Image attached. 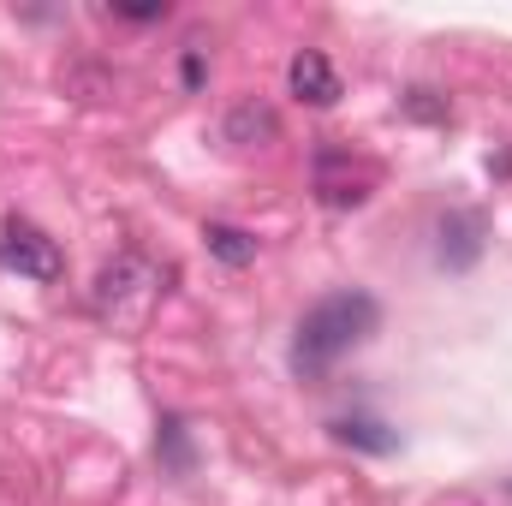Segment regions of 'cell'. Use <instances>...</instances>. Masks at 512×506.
Here are the masks:
<instances>
[{
	"label": "cell",
	"instance_id": "6da1fadb",
	"mask_svg": "<svg viewBox=\"0 0 512 506\" xmlns=\"http://www.w3.org/2000/svg\"><path fill=\"white\" fill-rule=\"evenodd\" d=\"M376 322H382V304H376L370 292H358V286L328 292L322 304L304 310V322H298V334H292V370H298V376L334 370L352 346H364V340L376 334Z\"/></svg>",
	"mask_w": 512,
	"mask_h": 506
},
{
	"label": "cell",
	"instance_id": "7a4b0ae2",
	"mask_svg": "<svg viewBox=\"0 0 512 506\" xmlns=\"http://www.w3.org/2000/svg\"><path fill=\"white\" fill-rule=\"evenodd\" d=\"M0 262H6L12 274H24V280H60V245H54L42 227L18 221V215L0 227Z\"/></svg>",
	"mask_w": 512,
	"mask_h": 506
},
{
	"label": "cell",
	"instance_id": "3957f363",
	"mask_svg": "<svg viewBox=\"0 0 512 506\" xmlns=\"http://www.w3.org/2000/svg\"><path fill=\"white\" fill-rule=\"evenodd\" d=\"M286 84H292V96H298L304 108H334V102H340V72H334V60H328V54H316V48L292 54Z\"/></svg>",
	"mask_w": 512,
	"mask_h": 506
},
{
	"label": "cell",
	"instance_id": "277c9868",
	"mask_svg": "<svg viewBox=\"0 0 512 506\" xmlns=\"http://www.w3.org/2000/svg\"><path fill=\"white\" fill-rule=\"evenodd\" d=\"M477 256H483V215H471V209L447 215L441 221V262L447 268H471Z\"/></svg>",
	"mask_w": 512,
	"mask_h": 506
},
{
	"label": "cell",
	"instance_id": "5b68a950",
	"mask_svg": "<svg viewBox=\"0 0 512 506\" xmlns=\"http://www.w3.org/2000/svg\"><path fill=\"white\" fill-rule=\"evenodd\" d=\"M328 429H334V441L364 447V453H393V447H399V435H382V423H376V417H334Z\"/></svg>",
	"mask_w": 512,
	"mask_h": 506
},
{
	"label": "cell",
	"instance_id": "8992f818",
	"mask_svg": "<svg viewBox=\"0 0 512 506\" xmlns=\"http://www.w3.org/2000/svg\"><path fill=\"white\" fill-rule=\"evenodd\" d=\"M203 239H209V251L221 256L227 268H245V262H256V239L245 233V227H227V221H215Z\"/></svg>",
	"mask_w": 512,
	"mask_h": 506
},
{
	"label": "cell",
	"instance_id": "52a82bcc",
	"mask_svg": "<svg viewBox=\"0 0 512 506\" xmlns=\"http://www.w3.org/2000/svg\"><path fill=\"white\" fill-rule=\"evenodd\" d=\"M274 131H280V120L268 108H256V102L233 108V120H227V137L233 143H274Z\"/></svg>",
	"mask_w": 512,
	"mask_h": 506
},
{
	"label": "cell",
	"instance_id": "ba28073f",
	"mask_svg": "<svg viewBox=\"0 0 512 506\" xmlns=\"http://www.w3.org/2000/svg\"><path fill=\"white\" fill-rule=\"evenodd\" d=\"M405 114L411 120H447V102H435V90H411L405 96Z\"/></svg>",
	"mask_w": 512,
	"mask_h": 506
},
{
	"label": "cell",
	"instance_id": "9c48e42d",
	"mask_svg": "<svg viewBox=\"0 0 512 506\" xmlns=\"http://www.w3.org/2000/svg\"><path fill=\"white\" fill-rule=\"evenodd\" d=\"M120 18H137V24H149V18H167V6H114Z\"/></svg>",
	"mask_w": 512,
	"mask_h": 506
},
{
	"label": "cell",
	"instance_id": "30bf717a",
	"mask_svg": "<svg viewBox=\"0 0 512 506\" xmlns=\"http://www.w3.org/2000/svg\"><path fill=\"white\" fill-rule=\"evenodd\" d=\"M185 84H191V90H197V84H203V54H197V48H191V54H185Z\"/></svg>",
	"mask_w": 512,
	"mask_h": 506
}]
</instances>
